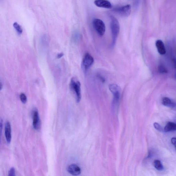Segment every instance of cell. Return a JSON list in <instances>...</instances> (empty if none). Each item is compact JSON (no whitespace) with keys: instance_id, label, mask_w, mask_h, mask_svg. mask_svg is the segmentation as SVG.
Here are the masks:
<instances>
[{"instance_id":"1","label":"cell","mask_w":176,"mask_h":176,"mask_svg":"<svg viewBox=\"0 0 176 176\" xmlns=\"http://www.w3.org/2000/svg\"><path fill=\"white\" fill-rule=\"evenodd\" d=\"M111 28L113 41L112 46L115 45L120 31V25L117 19L113 16H111Z\"/></svg>"},{"instance_id":"2","label":"cell","mask_w":176,"mask_h":176,"mask_svg":"<svg viewBox=\"0 0 176 176\" xmlns=\"http://www.w3.org/2000/svg\"><path fill=\"white\" fill-rule=\"evenodd\" d=\"M81 86L80 83L75 78L73 77L71 80L70 88L75 95L76 101L77 103H79L81 99Z\"/></svg>"},{"instance_id":"3","label":"cell","mask_w":176,"mask_h":176,"mask_svg":"<svg viewBox=\"0 0 176 176\" xmlns=\"http://www.w3.org/2000/svg\"><path fill=\"white\" fill-rule=\"evenodd\" d=\"M109 88L113 96V104L114 105H118L120 102L121 89L120 86L116 84H110Z\"/></svg>"},{"instance_id":"4","label":"cell","mask_w":176,"mask_h":176,"mask_svg":"<svg viewBox=\"0 0 176 176\" xmlns=\"http://www.w3.org/2000/svg\"><path fill=\"white\" fill-rule=\"evenodd\" d=\"M93 24L94 29L100 36L104 35L106 27L103 21L100 19H95L93 20Z\"/></svg>"},{"instance_id":"5","label":"cell","mask_w":176,"mask_h":176,"mask_svg":"<svg viewBox=\"0 0 176 176\" xmlns=\"http://www.w3.org/2000/svg\"><path fill=\"white\" fill-rule=\"evenodd\" d=\"M131 6L130 5H127L118 8H116L115 11L122 16H129L131 12Z\"/></svg>"},{"instance_id":"6","label":"cell","mask_w":176,"mask_h":176,"mask_svg":"<svg viewBox=\"0 0 176 176\" xmlns=\"http://www.w3.org/2000/svg\"><path fill=\"white\" fill-rule=\"evenodd\" d=\"M94 62V59L93 56L89 53H86L84 57L82 65L84 69L86 70L91 66Z\"/></svg>"},{"instance_id":"7","label":"cell","mask_w":176,"mask_h":176,"mask_svg":"<svg viewBox=\"0 0 176 176\" xmlns=\"http://www.w3.org/2000/svg\"><path fill=\"white\" fill-rule=\"evenodd\" d=\"M33 120V126L34 129L38 130L40 127V120L38 110L37 108L33 109L32 113Z\"/></svg>"},{"instance_id":"8","label":"cell","mask_w":176,"mask_h":176,"mask_svg":"<svg viewBox=\"0 0 176 176\" xmlns=\"http://www.w3.org/2000/svg\"><path fill=\"white\" fill-rule=\"evenodd\" d=\"M67 171L71 175L74 176H77L81 173L80 168L77 165L72 164L69 166L67 168Z\"/></svg>"},{"instance_id":"9","label":"cell","mask_w":176,"mask_h":176,"mask_svg":"<svg viewBox=\"0 0 176 176\" xmlns=\"http://www.w3.org/2000/svg\"><path fill=\"white\" fill-rule=\"evenodd\" d=\"M5 134L7 142L10 143L12 139V129L10 124L9 122H6L5 124Z\"/></svg>"},{"instance_id":"10","label":"cell","mask_w":176,"mask_h":176,"mask_svg":"<svg viewBox=\"0 0 176 176\" xmlns=\"http://www.w3.org/2000/svg\"><path fill=\"white\" fill-rule=\"evenodd\" d=\"M94 4L99 7L105 8H110L112 5L109 1L106 0H97L94 1Z\"/></svg>"},{"instance_id":"11","label":"cell","mask_w":176,"mask_h":176,"mask_svg":"<svg viewBox=\"0 0 176 176\" xmlns=\"http://www.w3.org/2000/svg\"><path fill=\"white\" fill-rule=\"evenodd\" d=\"M156 47L158 52L161 55L166 54V50L164 43L160 40L156 41Z\"/></svg>"},{"instance_id":"12","label":"cell","mask_w":176,"mask_h":176,"mask_svg":"<svg viewBox=\"0 0 176 176\" xmlns=\"http://www.w3.org/2000/svg\"><path fill=\"white\" fill-rule=\"evenodd\" d=\"M162 104L163 105L168 107L174 108L176 107V103L168 97H163L162 99Z\"/></svg>"},{"instance_id":"13","label":"cell","mask_w":176,"mask_h":176,"mask_svg":"<svg viewBox=\"0 0 176 176\" xmlns=\"http://www.w3.org/2000/svg\"><path fill=\"white\" fill-rule=\"evenodd\" d=\"M164 130L166 133L176 131V123L171 122H168L165 126Z\"/></svg>"},{"instance_id":"14","label":"cell","mask_w":176,"mask_h":176,"mask_svg":"<svg viewBox=\"0 0 176 176\" xmlns=\"http://www.w3.org/2000/svg\"><path fill=\"white\" fill-rule=\"evenodd\" d=\"M154 167L156 170L159 171L162 170L163 167L162 164L160 161L159 160H154Z\"/></svg>"},{"instance_id":"15","label":"cell","mask_w":176,"mask_h":176,"mask_svg":"<svg viewBox=\"0 0 176 176\" xmlns=\"http://www.w3.org/2000/svg\"><path fill=\"white\" fill-rule=\"evenodd\" d=\"M14 27L19 35H21L22 33V29L18 23L15 22L13 24Z\"/></svg>"},{"instance_id":"16","label":"cell","mask_w":176,"mask_h":176,"mask_svg":"<svg viewBox=\"0 0 176 176\" xmlns=\"http://www.w3.org/2000/svg\"><path fill=\"white\" fill-rule=\"evenodd\" d=\"M159 72L161 74H166L168 73V71L164 66L160 64L158 67Z\"/></svg>"},{"instance_id":"17","label":"cell","mask_w":176,"mask_h":176,"mask_svg":"<svg viewBox=\"0 0 176 176\" xmlns=\"http://www.w3.org/2000/svg\"><path fill=\"white\" fill-rule=\"evenodd\" d=\"M48 38L47 35H44L42 36L41 39V42L42 45L43 46H47L48 42Z\"/></svg>"},{"instance_id":"18","label":"cell","mask_w":176,"mask_h":176,"mask_svg":"<svg viewBox=\"0 0 176 176\" xmlns=\"http://www.w3.org/2000/svg\"><path fill=\"white\" fill-rule=\"evenodd\" d=\"M20 99L21 102L23 104H26L27 102V97L25 94L24 93H21L20 95Z\"/></svg>"},{"instance_id":"19","label":"cell","mask_w":176,"mask_h":176,"mask_svg":"<svg viewBox=\"0 0 176 176\" xmlns=\"http://www.w3.org/2000/svg\"><path fill=\"white\" fill-rule=\"evenodd\" d=\"M72 38L74 41L77 42L79 40L80 38V35L79 33L77 32H75L73 34Z\"/></svg>"},{"instance_id":"20","label":"cell","mask_w":176,"mask_h":176,"mask_svg":"<svg viewBox=\"0 0 176 176\" xmlns=\"http://www.w3.org/2000/svg\"><path fill=\"white\" fill-rule=\"evenodd\" d=\"M154 126L155 128L159 131H162L163 129L161 126L157 122H155L154 124Z\"/></svg>"},{"instance_id":"21","label":"cell","mask_w":176,"mask_h":176,"mask_svg":"<svg viewBox=\"0 0 176 176\" xmlns=\"http://www.w3.org/2000/svg\"><path fill=\"white\" fill-rule=\"evenodd\" d=\"M8 176H16L15 170L14 168H12L9 172Z\"/></svg>"},{"instance_id":"22","label":"cell","mask_w":176,"mask_h":176,"mask_svg":"<svg viewBox=\"0 0 176 176\" xmlns=\"http://www.w3.org/2000/svg\"><path fill=\"white\" fill-rule=\"evenodd\" d=\"M171 141L172 143L175 147L176 149V138H173L171 139Z\"/></svg>"},{"instance_id":"23","label":"cell","mask_w":176,"mask_h":176,"mask_svg":"<svg viewBox=\"0 0 176 176\" xmlns=\"http://www.w3.org/2000/svg\"><path fill=\"white\" fill-rule=\"evenodd\" d=\"M63 56V54L62 53H60V54L58 55L57 58H60L62 57V56Z\"/></svg>"},{"instance_id":"24","label":"cell","mask_w":176,"mask_h":176,"mask_svg":"<svg viewBox=\"0 0 176 176\" xmlns=\"http://www.w3.org/2000/svg\"><path fill=\"white\" fill-rule=\"evenodd\" d=\"M175 79H176V74H175Z\"/></svg>"}]
</instances>
